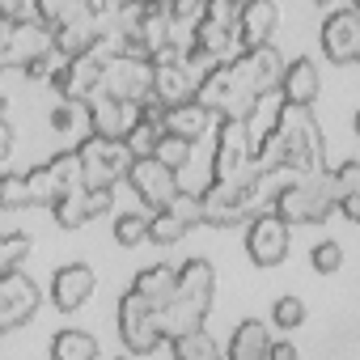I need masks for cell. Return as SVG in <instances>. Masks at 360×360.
I'll return each mask as SVG.
<instances>
[{
  "label": "cell",
  "mask_w": 360,
  "mask_h": 360,
  "mask_svg": "<svg viewBox=\"0 0 360 360\" xmlns=\"http://www.w3.org/2000/svg\"><path fill=\"white\" fill-rule=\"evenodd\" d=\"M322 51L330 64H356L360 60V9H330L322 22Z\"/></svg>",
  "instance_id": "15"
},
{
  "label": "cell",
  "mask_w": 360,
  "mask_h": 360,
  "mask_svg": "<svg viewBox=\"0 0 360 360\" xmlns=\"http://www.w3.org/2000/svg\"><path fill=\"white\" fill-rule=\"evenodd\" d=\"M77 106H85V102H64V106H56V110H51V127H56V131H68V127H72Z\"/></svg>",
  "instance_id": "33"
},
{
  "label": "cell",
  "mask_w": 360,
  "mask_h": 360,
  "mask_svg": "<svg viewBox=\"0 0 360 360\" xmlns=\"http://www.w3.org/2000/svg\"><path fill=\"white\" fill-rule=\"evenodd\" d=\"M39 305H43V288H39L22 267L0 271V330L26 326V322L39 314Z\"/></svg>",
  "instance_id": "12"
},
{
  "label": "cell",
  "mask_w": 360,
  "mask_h": 360,
  "mask_svg": "<svg viewBox=\"0 0 360 360\" xmlns=\"http://www.w3.org/2000/svg\"><path fill=\"white\" fill-rule=\"evenodd\" d=\"M271 347V326L259 318H242L229 339V360H267Z\"/></svg>",
  "instance_id": "21"
},
{
  "label": "cell",
  "mask_w": 360,
  "mask_h": 360,
  "mask_svg": "<svg viewBox=\"0 0 360 360\" xmlns=\"http://www.w3.org/2000/svg\"><path fill=\"white\" fill-rule=\"evenodd\" d=\"M255 157H259V169H271V174H322L326 169V140H322V127L314 119V106L284 102L276 127L263 136Z\"/></svg>",
  "instance_id": "2"
},
{
  "label": "cell",
  "mask_w": 360,
  "mask_h": 360,
  "mask_svg": "<svg viewBox=\"0 0 360 360\" xmlns=\"http://www.w3.org/2000/svg\"><path fill=\"white\" fill-rule=\"evenodd\" d=\"M51 360H98V339L89 330H60L51 339Z\"/></svg>",
  "instance_id": "23"
},
{
  "label": "cell",
  "mask_w": 360,
  "mask_h": 360,
  "mask_svg": "<svg viewBox=\"0 0 360 360\" xmlns=\"http://www.w3.org/2000/svg\"><path fill=\"white\" fill-rule=\"evenodd\" d=\"M119 335H123L127 352H136V356H148L165 343V330L157 322V305L136 288H127L119 297Z\"/></svg>",
  "instance_id": "7"
},
{
  "label": "cell",
  "mask_w": 360,
  "mask_h": 360,
  "mask_svg": "<svg viewBox=\"0 0 360 360\" xmlns=\"http://www.w3.org/2000/svg\"><path fill=\"white\" fill-rule=\"evenodd\" d=\"M191 229H195V225L183 221L174 208H161V212H153V221H148V242H153V246H174V242H183Z\"/></svg>",
  "instance_id": "24"
},
{
  "label": "cell",
  "mask_w": 360,
  "mask_h": 360,
  "mask_svg": "<svg viewBox=\"0 0 360 360\" xmlns=\"http://www.w3.org/2000/svg\"><path fill=\"white\" fill-rule=\"evenodd\" d=\"M267 356H271V360H292V356H297V347H292V343H271V347H267Z\"/></svg>",
  "instance_id": "36"
},
{
  "label": "cell",
  "mask_w": 360,
  "mask_h": 360,
  "mask_svg": "<svg viewBox=\"0 0 360 360\" xmlns=\"http://www.w3.org/2000/svg\"><path fill=\"white\" fill-rule=\"evenodd\" d=\"M276 26H280V5L276 0H246L242 5L238 30H242V47L246 51L250 47H267L276 39Z\"/></svg>",
  "instance_id": "18"
},
{
  "label": "cell",
  "mask_w": 360,
  "mask_h": 360,
  "mask_svg": "<svg viewBox=\"0 0 360 360\" xmlns=\"http://www.w3.org/2000/svg\"><path fill=\"white\" fill-rule=\"evenodd\" d=\"M339 217L352 221V225H360V191H352V195L339 200Z\"/></svg>",
  "instance_id": "34"
},
{
  "label": "cell",
  "mask_w": 360,
  "mask_h": 360,
  "mask_svg": "<svg viewBox=\"0 0 360 360\" xmlns=\"http://www.w3.org/2000/svg\"><path fill=\"white\" fill-rule=\"evenodd\" d=\"M314 5H335V0H314Z\"/></svg>",
  "instance_id": "38"
},
{
  "label": "cell",
  "mask_w": 360,
  "mask_h": 360,
  "mask_svg": "<svg viewBox=\"0 0 360 360\" xmlns=\"http://www.w3.org/2000/svg\"><path fill=\"white\" fill-rule=\"evenodd\" d=\"M0 51H5V64H13V68H22V64L34 60V56L60 51V47H56V26H47V22H39V26H30V22H5Z\"/></svg>",
  "instance_id": "16"
},
{
  "label": "cell",
  "mask_w": 360,
  "mask_h": 360,
  "mask_svg": "<svg viewBox=\"0 0 360 360\" xmlns=\"http://www.w3.org/2000/svg\"><path fill=\"white\" fill-rule=\"evenodd\" d=\"M330 174H335V191H339V200L352 195V191H360V157L339 161V169H330Z\"/></svg>",
  "instance_id": "32"
},
{
  "label": "cell",
  "mask_w": 360,
  "mask_h": 360,
  "mask_svg": "<svg viewBox=\"0 0 360 360\" xmlns=\"http://www.w3.org/2000/svg\"><path fill=\"white\" fill-rule=\"evenodd\" d=\"M276 212L288 225H322L330 212H339V191H335V174H297V183L280 187Z\"/></svg>",
  "instance_id": "5"
},
{
  "label": "cell",
  "mask_w": 360,
  "mask_h": 360,
  "mask_svg": "<svg viewBox=\"0 0 360 360\" xmlns=\"http://www.w3.org/2000/svg\"><path fill=\"white\" fill-rule=\"evenodd\" d=\"M288 229H292V225H288L276 208L259 212V217L250 221V229H246V255H250V263H255V267H280V263L288 259V242H292Z\"/></svg>",
  "instance_id": "11"
},
{
  "label": "cell",
  "mask_w": 360,
  "mask_h": 360,
  "mask_svg": "<svg viewBox=\"0 0 360 360\" xmlns=\"http://www.w3.org/2000/svg\"><path fill=\"white\" fill-rule=\"evenodd\" d=\"M127 183H131L136 200H140L148 212L169 208V204H174V195L183 191V187H178V169H174V165H165L157 153H148V157H136V161H131Z\"/></svg>",
  "instance_id": "9"
},
{
  "label": "cell",
  "mask_w": 360,
  "mask_h": 360,
  "mask_svg": "<svg viewBox=\"0 0 360 360\" xmlns=\"http://www.w3.org/2000/svg\"><path fill=\"white\" fill-rule=\"evenodd\" d=\"M259 174L263 169H259V157H255L250 123L246 119H221L217 123V157H212V183H208V191L233 195V191L250 187Z\"/></svg>",
  "instance_id": "4"
},
{
  "label": "cell",
  "mask_w": 360,
  "mask_h": 360,
  "mask_svg": "<svg viewBox=\"0 0 360 360\" xmlns=\"http://www.w3.org/2000/svg\"><path fill=\"white\" fill-rule=\"evenodd\" d=\"M26 187H30V208H34V204H47V208H51L60 195L85 187V161H81V148L56 153L51 161H43L39 169H30V174H26Z\"/></svg>",
  "instance_id": "6"
},
{
  "label": "cell",
  "mask_w": 360,
  "mask_h": 360,
  "mask_svg": "<svg viewBox=\"0 0 360 360\" xmlns=\"http://www.w3.org/2000/svg\"><path fill=\"white\" fill-rule=\"evenodd\" d=\"M309 267H314L318 276H335V271L343 267V246H339V242H318V246L309 250Z\"/></svg>",
  "instance_id": "31"
},
{
  "label": "cell",
  "mask_w": 360,
  "mask_h": 360,
  "mask_svg": "<svg viewBox=\"0 0 360 360\" xmlns=\"http://www.w3.org/2000/svg\"><path fill=\"white\" fill-rule=\"evenodd\" d=\"M110 204H115V191L110 187H77V191L60 195L51 204V212H56V225L60 229H85L89 221L106 217Z\"/></svg>",
  "instance_id": "14"
},
{
  "label": "cell",
  "mask_w": 360,
  "mask_h": 360,
  "mask_svg": "<svg viewBox=\"0 0 360 360\" xmlns=\"http://www.w3.org/2000/svg\"><path fill=\"white\" fill-rule=\"evenodd\" d=\"M212 123H221V115H217L212 106H204L200 98H191V102H183V106H169V110H165V131L187 136V140H200Z\"/></svg>",
  "instance_id": "19"
},
{
  "label": "cell",
  "mask_w": 360,
  "mask_h": 360,
  "mask_svg": "<svg viewBox=\"0 0 360 360\" xmlns=\"http://www.w3.org/2000/svg\"><path fill=\"white\" fill-rule=\"evenodd\" d=\"M94 288H98V276H94L89 263H64V267H56L51 301H56L60 314H77V309L94 297Z\"/></svg>",
  "instance_id": "17"
},
{
  "label": "cell",
  "mask_w": 360,
  "mask_h": 360,
  "mask_svg": "<svg viewBox=\"0 0 360 360\" xmlns=\"http://www.w3.org/2000/svg\"><path fill=\"white\" fill-rule=\"evenodd\" d=\"M356 136H360V110H356Z\"/></svg>",
  "instance_id": "37"
},
{
  "label": "cell",
  "mask_w": 360,
  "mask_h": 360,
  "mask_svg": "<svg viewBox=\"0 0 360 360\" xmlns=\"http://www.w3.org/2000/svg\"><path fill=\"white\" fill-rule=\"evenodd\" d=\"M284 56L276 51V43H267V47H250V51H242L238 60H221V64H212L204 77H200V102L204 106H212L221 119H246L250 123V115H255V106L267 98V94H276L280 89V81H284Z\"/></svg>",
  "instance_id": "1"
},
{
  "label": "cell",
  "mask_w": 360,
  "mask_h": 360,
  "mask_svg": "<svg viewBox=\"0 0 360 360\" xmlns=\"http://www.w3.org/2000/svg\"><path fill=\"white\" fill-rule=\"evenodd\" d=\"M0 131H5V140H0V157H9L13 153V119L0 123Z\"/></svg>",
  "instance_id": "35"
},
{
  "label": "cell",
  "mask_w": 360,
  "mask_h": 360,
  "mask_svg": "<svg viewBox=\"0 0 360 360\" xmlns=\"http://www.w3.org/2000/svg\"><path fill=\"white\" fill-rule=\"evenodd\" d=\"M271 326H280V330H297V326H305V301L292 297V292L276 297V305H271Z\"/></svg>",
  "instance_id": "27"
},
{
  "label": "cell",
  "mask_w": 360,
  "mask_h": 360,
  "mask_svg": "<svg viewBox=\"0 0 360 360\" xmlns=\"http://www.w3.org/2000/svg\"><path fill=\"white\" fill-rule=\"evenodd\" d=\"M30 255H34V242H30L26 233L9 229L5 238H0V271H13V267H22Z\"/></svg>",
  "instance_id": "26"
},
{
  "label": "cell",
  "mask_w": 360,
  "mask_h": 360,
  "mask_svg": "<svg viewBox=\"0 0 360 360\" xmlns=\"http://www.w3.org/2000/svg\"><path fill=\"white\" fill-rule=\"evenodd\" d=\"M352 9H360V0H352Z\"/></svg>",
  "instance_id": "39"
},
{
  "label": "cell",
  "mask_w": 360,
  "mask_h": 360,
  "mask_svg": "<svg viewBox=\"0 0 360 360\" xmlns=\"http://www.w3.org/2000/svg\"><path fill=\"white\" fill-rule=\"evenodd\" d=\"M0 208H5V212L30 208V187H26V174H5V178H0Z\"/></svg>",
  "instance_id": "28"
},
{
  "label": "cell",
  "mask_w": 360,
  "mask_h": 360,
  "mask_svg": "<svg viewBox=\"0 0 360 360\" xmlns=\"http://www.w3.org/2000/svg\"><path fill=\"white\" fill-rule=\"evenodd\" d=\"M148 221L153 217H140V212H127V217H119L115 221V242L119 246H140V242H148Z\"/></svg>",
  "instance_id": "29"
},
{
  "label": "cell",
  "mask_w": 360,
  "mask_h": 360,
  "mask_svg": "<svg viewBox=\"0 0 360 360\" xmlns=\"http://www.w3.org/2000/svg\"><path fill=\"white\" fill-rule=\"evenodd\" d=\"M191 144H195V140L165 131V136H161V144H157V157H161L165 165H174V169H183V165L191 161Z\"/></svg>",
  "instance_id": "30"
},
{
  "label": "cell",
  "mask_w": 360,
  "mask_h": 360,
  "mask_svg": "<svg viewBox=\"0 0 360 360\" xmlns=\"http://www.w3.org/2000/svg\"><path fill=\"white\" fill-rule=\"evenodd\" d=\"M212 288H217V271L208 259H187L178 267V288L174 297L157 309V322L165 330V343L174 335H187V330H200L208 309H212Z\"/></svg>",
  "instance_id": "3"
},
{
  "label": "cell",
  "mask_w": 360,
  "mask_h": 360,
  "mask_svg": "<svg viewBox=\"0 0 360 360\" xmlns=\"http://www.w3.org/2000/svg\"><path fill=\"white\" fill-rule=\"evenodd\" d=\"M81 148V161H85V187H115L119 178H127L136 153L127 148V140H110V136H89Z\"/></svg>",
  "instance_id": "8"
},
{
  "label": "cell",
  "mask_w": 360,
  "mask_h": 360,
  "mask_svg": "<svg viewBox=\"0 0 360 360\" xmlns=\"http://www.w3.org/2000/svg\"><path fill=\"white\" fill-rule=\"evenodd\" d=\"M280 94L284 102H297V106H314L318 94H322V77L309 60H292L284 68V81H280Z\"/></svg>",
  "instance_id": "20"
},
{
  "label": "cell",
  "mask_w": 360,
  "mask_h": 360,
  "mask_svg": "<svg viewBox=\"0 0 360 360\" xmlns=\"http://www.w3.org/2000/svg\"><path fill=\"white\" fill-rule=\"evenodd\" d=\"M356 68H360V60H356Z\"/></svg>",
  "instance_id": "40"
},
{
  "label": "cell",
  "mask_w": 360,
  "mask_h": 360,
  "mask_svg": "<svg viewBox=\"0 0 360 360\" xmlns=\"http://www.w3.org/2000/svg\"><path fill=\"white\" fill-rule=\"evenodd\" d=\"M131 288L136 292H144L157 309L174 297V288H178V267H169V263H153V267H144L136 280H131Z\"/></svg>",
  "instance_id": "22"
},
{
  "label": "cell",
  "mask_w": 360,
  "mask_h": 360,
  "mask_svg": "<svg viewBox=\"0 0 360 360\" xmlns=\"http://www.w3.org/2000/svg\"><path fill=\"white\" fill-rule=\"evenodd\" d=\"M169 352L178 356V360H217L221 356V347H217V339L200 326V330H187V335H174L169 339Z\"/></svg>",
  "instance_id": "25"
},
{
  "label": "cell",
  "mask_w": 360,
  "mask_h": 360,
  "mask_svg": "<svg viewBox=\"0 0 360 360\" xmlns=\"http://www.w3.org/2000/svg\"><path fill=\"white\" fill-rule=\"evenodd\" d=\"M85 115H89V127L98 136H110V140H127L131 127L144 119V102H131V98H115L110 89H94L85 98Z\"/></svg>",
  "instance_id": "10"
},
{
  "label": "cell",
  "mask_w": 360,
  "mask_h": 360,
  "mask_svg": "<svg viewBox=\"0 0 360 360\" xmlns=\"http://www.w3.org/2000/svg\"><path fill=\"white\" fill-rule=\"evenodd\" d=\"M153 72H157V64H153V60L123 51V56H115V60L106 64L102 89H110L115 98H131V102H144V98H153Z\"/></svg>",
  "instance_id": "13"
}]
</instances>
